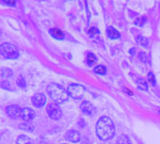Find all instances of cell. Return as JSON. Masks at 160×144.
<instances>
[{
	"mask_svg": "<svg viewBox=\"0 0 160 144\" xmlns=\"http://www.w3.org/2000/svg\"><path fill=\"white\" fill-rule=\"evenodd\" d=\"M0 54L7 59H16L20 56L18 49L10 42H5L0 45Z\"/></svg>",
	"mask_w": 160,
	"mask_h": 144,
	"instance_id": "cell-3",
	"label": "cell"
},
{
	"mask_svg": "<svg viewBox=\"0 0 160 144\" xmlns=\"http://www.w3.org/2000/svg\"><path fill=\"white\" fill-rule=\"evenodd\" d=\"M136 83H137V86L138 87V89H140L142 91H147L148 90V85H147L146 81H144V79L138 78L136 80Z\"/></svg>",
	"mask_w": 160,
	"mask_h": 144,
	"instance_id": "cell-17",
	"label": "cell"
},
{
	"mask_svg": "<svg viewBox=\"0 0 160 144\" xmlns=\"http://www.w3.org/2000/svg\"><path fill=\"white\" fill-rule=\"evenodd\" d=\"M117 144H131L129 137L125 135H122L117 139Z\"/></svg>",
	"mask_w": 160,
	"mask_h": 144,
	"instance_id": "cell-18",
	"label": "cell"
},
{
	"mask_svg": "<svg viewBox=\"0 0 160 144\" xmlns=\"http://www.w3.org/2000/svg\"><path fill=\"white\" fill-rule=\"evenodd\" d=\"M89 34H90L91 37H94L95 35L100 34V31H99L96 27H92V28L90 29V31H89Z\"/></svg>",
	"mask_w": 160,
	"mask_h": 144,
	"instance_id": "cell-24",
	"label": "cell"
},
{
	"mask_svg": "<svg viewBox=\"0 0 160 144\" xmlns=\"http://www.w3.org/2000/svg\"><path fill=\"white\" fill-rule=\"evenodd\" d=\"M80 108H81L82 112L85 114V115H88V116H92L95 113V107L94 106L90 103L89 101H84L81 106H80Z\"/></svg>",
	"mask_w": 160,
	"mask_h": 144,
	"instance_id": "cell-9",
	"label": "cell"
},
{
	"mask_svg": "<svg viewBox=\"0 0 160 144\" xmlns=\"http://www.w3.org/2000/svg\"><path fill=\"white\" fill-rule=\"evenodd\" d=\"M49 33H50V35L53 38H55L57 40H63L64 39V33L60 29H58V28H56V27L51 28L49 30Z\"/></svg>",
	"mask_w": 160,
	"mask_h": 144,
	"instance_id": "cell-11",
	"label": "cell"
},
{
	"mask_svg": "<svg viewBox=\"0 0 160 144\" xmlns=\"http://www.w3.org/2000/svg\"><path fill=\"white\" fill-rule=\"evenodd\" d=\"M159 113H160V110H159Z\"/></svg>",
	"mask_w": 160,
	"mask_h": 144,
	"instance_id": "cell-28",
	"label": "cell"
},
{
	"mask_svg": "<svg viewBox=\"0 0 160 144\" xmlns=\"http://www.w3.org/2000/svg\"><path fill=\"white\" fill-rule=\"evenodd\" d=\"M16 85H17L19 88H21V89H25V88L27 87V82H26L25 78H24L22 76L18 77V78H17V80H16Z\"/></svg>",
	"mask_w": 160,
	"mask_h": 144,
	"instance_id": "cell-21",
	"label": "cell"
},
{
	"mask_svg": "<svg viewBox=\"0 0 160 144\" xmlns=\"http://www.w3.org/2000/svg\"><path fill=\"white\" fill-rule=\"evenodd\" d=\"M31 103L34 107L41 108L46 104V96L43 93H35L31 98Z\"/></svg>",
	"mask_w": 160,
	"mask_h": 144,
	"instance_id": "cell-7",
	"label": "cell"
},
{
	"mask_svg": "<svg viewBox=\"0 0 160 144\" xmlns=\"http://www.w3.org/2000/svg\"><path fill=\"white\" fill-rule=\"evenodd\" d=\"M97 58L96 57L92 54V53H88L87 54V57H86V62L89 66H92L95 62H96Z\"/></svg>",
	"mask_w": 160,
	"mask_h": 144,
	"instance_id": "cell-16",
	"label": "cell"
},
{
	"mask_svg": "<svg viewBox=\"0 0 160 144\" xmlns=\"http://www.w3.org/2000/svg\"><path fill=\"white\" fill-rule=\"evenodd\" d=\"M16 144H32V139L27 135H20L16 139Z\"/></svg>",
	"mask_w": 160,
	"mask_h": 144,
	"instance_id": "cell-13",
	"label": "cell"
},
{
	"mask_svg": "<svg viewBox=\"0 0 160 144\" xmlns=\"http://www.w3.org/2000/svg\"><path fill=\"white\" fill-rule=\"evenodd\" d=\"M22 112V107L19 105H10L6 107V114L9 118L16 120L20 118Z\"/></svg>",
	"mask_w": 160,
	"mask_h": 144,
	"instance_id": "cell-6",
	"label": "cell"
},
{
	"mask_svg": "<svg viewBox=\"0 0 160 144\" xmlns=\"http://www.w3.org/2000/svg\"><path fill=\"white\" fill-rule=\"evenodd\" d=\"M94 73L98 75H105L107 73V69L104 65H98L94 68Z\"/></svg>",
	"mask_w": 160,
	"mask_h": 144,
	"instance_id": "cell-20",
	"label": "cell"
},
{
	"mask_svg": "<svg viewBox=\"0 0 160 144\" xmlns=\"http://www.w3.org/2000/svg\"><path fill=\"white\" fill-rule=\"evenodd\" d=\"M69 96H71L72 98L74 99H80L82 98V96L85 93V88L80 85V84H71L68 87V91H67Z\"/></svg>",
	"mask_w": 160,
	"mask_h": 144,
	"instance_id": "cell-4",
	"label": "cell"
},
{
	"mask_svg": "<svg viewBox=\"0 0 160 144\" xmlns=\"http://www.w3.org/2000/svg\"><path fill=\"white\" fill-rule=\"evenodd\" d=\"M2 2H3V3H5V4H6V5H8V6L12 7V6H14V5H15L16 0H2Z\"/></svg>",
	"mask_w": 160,
	"mask_h": 144,
	"instance_id": "cell-25",
	"label": "cell"
},
{
	"mask_svg": "<svg viewBox=\"0 0 160 144\" xmlns=\"http://www.w3.org/2000/svg\"><path fill=\"white\" fill-rule=\"evenodd\" d=\"M0 76H1L4 79H8L13 77V72L10 68H2L0 70Z\"/></svg>",
	"mask_w": 160,
	"mask_h": 144,
	"instance_id": "cell-14",
	"label": "cell"
},
{
	"mask_svg": "<svg viewBox=\"0 0 160 144\" xmlns=\"http://www.w3.org/2000/svg\"><path fill=\"white\" fill-rule=\"evenodd\" d=\"M145 20H146V18H145V17L138 18V19L135 21V25H137V26H138V27H142V26L145 24Z\"/></svg>",
	"mask_w": 160,
	"mask_h": 144,
	"instance_id": "cell-23",
	"label": "cell"
},
{
	"mask_svg": "<svg viewBox=\"0 0 160 144\" xmlns=\"http://www.w3.org/2000/svg\"><path fill=\"white\" fill-rule=\"evenodd\" d=\"M139 58H140L141 61L146 62L147 61V55L145 53H143V52H140L139 53Z\"/></svg>",
	"mask_w": 160,
	"mask_h": 144,
	"instance_id": "cell-27",
	"label": "cell"
},
{
	"mask_svg": "<svg viewBox=\"0 0 160 144\" xmlns=\"http://www.w3.org/2000/svg\"><path fill=\"white\" fill-rule=\"evenodd\" d=\"M46 112L48 114V116L50 117V119L54 120V121H58L61 118L62 116V112L61 109L59 107V106L57 103H51L47 106L46 107Z\"/></svg>",
	"mask_w": 160,
	"mask_h": 144,
	"instance_id": "cell-5",
	"label": "cell"
},
{
	"mask_svg": "<svg viewBox=\"0 0 160 144\" xmlns=\"http://www.w3.org/2000/svg\"><path fill=\"white\" fill-rule=\"evenodd\" d=\"M137 42H138V43H139L141 46H145V47L148 46V43H149L148 39L145 38V37H143V36H141V35H139V36L137 37Z\"/></svg>",
	"mask_w": 160,
	"mask_h": 144,
	"instance_id": "cell-19",
	"label": "cell"
},
{
	"mask_svg": "<svg viewBox=\"0 0 160 144\" xmlns=\"http://www.w3.org/2000/svg\"><path fill=\"white\" fill-rule=\"evenodd\" d=\"M19 128L24 130V131H27V132H32L34 130V126L32 123H30L29 122H22L20 125H19Z\"/></svg>",
	"mask_w": 160,
	"mask_h": 144,
	"instance_id": "cell-15",
	"label": "cell"
},
{
	"mask_svg": "<svg viewBox=\"0 0 160 144\" xmlns=\"http://www.w3.org/2000/svg\"><path fill=\"white\" fill-rule=\"evenodd\" d=\"M46 92L50 98L54 101V103L61 104L69 99L68 92L57 83H50L46 88Z\"/></svg>",
	"mask_w": 160,
	"mask_h": 144,
	"instance_id": "cell-2",
	"label": "cell"
},
{
	"mask_svg": "<svg viewBox=\"0 0 160 144\" xmlns=\"http://www.w3.org/2000/svg\"><path fill=\"white\" fill-rule=\"evenodd\" d=\"M1 87L5 90H11V86H10V83L8 82V81H2V83H1Z\"/></svg>",
	"mask_w": 160,
	"mask_h": 144,
	"instance_id": "cell-26",
	"label": "cell"
},
{
	"mask_svg": "<svg viewBox=\"0 0 160 144\" xmlns=\"http://www.w3.org/2000/svg\"><path fill=\"white\" fill-rule=\"evenodd\" d=\"M148 80L150 81V83L152 85V86H155L156 82H155V77H154V75L152 73V72H150V73L148 74Z\"/></svg>",
	"mask_w": 160,
	"mask_h": 144,
	"instance_id": "cell-22",
	"label": "cell"
},
{
	"mask_svg": "<svg viewBox=\"0 0 160 144\" xmlns=\"http://www.w3.org/2000/svg\"><path fill=\"white\" fill-rule=\"evenodd\" d=\"M36 116L35 111L30 108V107H24L22 108V112H21V116L20 118L22 120H24L25 122H30L32 121Z\"/></svg>",
	"mask_w": 160,
	"mask_h": 144,
	"instance_id": "cell-8",
	"label": "cell"
},
{
	"mask_svg": "<svg viewBox=\"0 0 160 144\" xmlns=\"http://www.w3.org/2000/svg\"><path fill=\"white\" fill-rule=\"evenodd\" d=\"M107 34H108V38L109 39H112V40H117V39H120V37H121V34L119 33V31L116 30L112 27H109L107 29Z\"/></svg>",
	"mask_w": 160,
	"mask_h": 144,
	"instance_id": "cell-12",
	"label": "cell"
},
{
	"mask_svg": "<svg viewBox=\"0 0 160 144\" xmlns=\"http://www.w3.org/2000/svg\"><path fill=\"white\" fill-rule=\"evenodd\" d=\"M97 137L102 140L111 139L115 134V126L111 119L108 117H102L96 124Z\"/></svg>",
	"mask_w": 160,
	"mask_h": 144,
	"instance_id": "cell-1",
	"label": "cell"
},
{
	"mask_svg": "<svg viewBox=\"0 0 160 144\" xmlns=\"http://www.w3.org/2000/svg\"><path fill=\"white\" fill-rule=\"evenodd\" d=\"M63 144H66V143H63Z\"/></svg>",
	"mask_w": 160,
	"mask_h": 144,
	"instance_id": "cell-29",
	"label": "cell"
},
{
	"mask_svg": "<svg viewBox=\"0 0 160 144\" xmlns=\"http://www.w3.org/2000/svg\"><path fill=\"white\" fill-rule=\"evenodd\" d=\"M65 137H66L67 140L75 143V142H78L80 140V137H80V134L77 131H75V130H70V131H68L66 133Z\"/></svg>",
	"mask_w": 160,
	"mask_h": 144,
	"instance_id": "cell-10",
	"label": "cell"
}]
</instances>
